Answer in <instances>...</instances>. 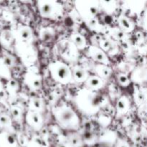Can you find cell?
Here are the masks:
<instances>
[{
	"mask_svg": "<svg viewBox=\"0 0 147 147\" xmlns=\"http://www.w3.org/2000/svg\"><path fill=\"white\" fill-rule=\"evenodd\" d=\"M74 102L78 110L86 116H94L107 106L101 94L86 88L78 92Z\"/></svg>",
	"mask_w": 147,
	"mask_h": 147,
	"instance_id": "6da1fadb",
	"label": "cell"
},
{
	"mask_svg": "<svg viewBox=\"0 0 147 147\" xmlns=\"http://www.w3.org/2000/svg\"><path fill=\"white\" fill-rule=\"evenodd\" d=\"M52 113L58 126L69 131H77L80 127V121L76 112L67 104H62L53 107Z\"/></svg>",
	"mask_w": 147,
	"mask_h": 147,
	"instance_id": "7a4b0ae2",
	"label": "cell"
},
{
	"mask_svg": "<svg viewBox=\"0 0 147 147\" xmlns=\"http://www.w3.org/2000/svg\"><path fill=\"white\" fill-rule=\"evenodd\" d=\"M48 70L52 78L60 84L67 85L73 80L71 68L67 63L59 60L52 62L49 64Z\"/></svg>",
	"mask_w": 147,
	"mask_h": 147,
	"instance_id": "3957f363",
	"label": "cell"
},
{
	"mask_svg": "<svg viewBox=\"0 0 147 147\" xmlns=\"http://www.w3.org/2000/svg\"><path fill=\"white\" fill-rule=\"evenodd\" d=\"M76 10L86 22L96 18L100 8V1L95 0H80L75 1Z\"/></svg>",
	"mask_w": 147,
	"mask_h": 147,
	"instance_id": "277c9868",
	"label": "cell"
},
{
	"mask_svg": "<svg viewBox=\"0 0 147 147\" xmlns=\"http://www.w3.org/2000/svg\"><path fill=\"white\" fill-rule=\"evenodd\" d=\"M37 4L39 12L44 18L55 20L63 16V6L58 1L53 0H40L37 1Z\"/></svg>",
	"mask_w": 147,
	"mask_h": 147,
	"instance_id": "5b68a950",
	"label": "cell"
},
{
	"mask_svg": "<svg viewBox=\"0 0 147 147\" xmlns=\"http://www.w3.org/2000/svg\"><path fill=\"white\" fill-rule=\"evenodd\" d=\"M14 50L23 64L28 67L33 66L37 58V53L32 44L14 42Z\"/></svg>",
	"mask_w": 147,
	"mask_h": 147,
	"instance_id": "8992f818",
	"label": "cell"
},
{
	"mask_svg": "<svg viewBox=\"0 0 147 147\" xmlns=\"http://www.w3.org/2000/svg\"><path fill=\"white\" fill-rule=\"evenodd\" d=\"M24 83L32 91L38 90L42 86V76L34 66L28 67L24 77Z\"/></svg>",
	"mask_w": 147,
	"mask_h": 147,
	"instance_id": "52a82bcc",
	"label": "cell"
},
{
	"mask_svg": "<svg viewBox=\"0 0 147 147\" xmlns=\"http://www.w3.org/2000/svg\"><path fill=\"white\" fill-rule=\"evenodd\" d=\"M14 35V42L32 44L33 42V32L31 27L27 25L19 24L15 30H11Z\"/></svg>",
	"mask_w": 147,
	"mask_h": 147,
	"instance_id": "ba28073f",
	"label": "cell"
},
{
	"mask_svg": "<svg viewBox=\"0 0 147 147\" xmlns=\"http://www.w3.org/2000/svg\"><path fill=\"white\" fill-rule=\"evenodd\" d=\"M60 53L61 57L69 63L76 62L79 55L78 50L70 40H65L60 43Z\"/></svg>",
	"mask_w": 147,
	"mask_h": 147,
	"instance_id": "9c48e42d",
	"label": "cell"
},
{
	"mask_svg": "<svg viewBox=\"0 0 147 147\" xmlns=\"http://www.w3.org/2000/svg\"><path fill=\"white\" fill-rule=\"evenodd\" d=\"M87 55L90 59L98 63L97 64H103L105 65H110L111 61L109 58V56L98 46H89L88 48Z\"/></svg>",
	"mask_w": 147,
	"mask_h": 147,
	"instance_id": "30bf717a",
	"label": "cell"
},
{
	"mask_svg": "<svg viewBox=\"0 0 147 147\" xmlns=\"http://www.w3.org/2000/svg\"><path fill=\"white\" fill-rule=\"evenodd\" d=\"M24 119L27 124L34 131H40V130L43 128L44 120L40 113L28 110Z\"/></svg>",
	"mask_w": 147,
	"mask_h": 147,
	"instance_id": "8fae6325",
	"label": "cell"
},
{
	"mask_svg": "<svg viewBox=\"0 0 147 147\" xmlns=\"http://www.w3.org/2000/svg\"><path fill=\"white\" fill-rule=\"evenodd\" d=\"M98 46L103 52H105L107 55H115L119 52V45L117 42L114 41L109 36H102Z\"/></svg>",
	"mask_w": 147,
	"mask_h": 147,
	"instance_id": "7c38bea8",
	"label": "cell"
},
{
	"mask_svg": "<svg viewBox=\"0 0 147 147\" xmlns=\"http://www.w3.org/2000/svg\"><path fill=\"white\" fill-rule=\"evenodd\" d=\"M0 147H19L15 133L7 131L0 132Z\"/></svg>",
	"mask_w": 147,
	"mask_h": 147,
	"instance_id": "4fadbf2b",
	"label": "cell"
},
{
	"mask_svg": "<svg viewBox=\"0 0 147 147\" xmlns=\"http://www.w3.org/2000/svg\"><path fill=\"white\" fill-rule=\"evenodd\" d=\"M105 84L104 80L96 75L89 76L87 80L84 82L85 88L93 91H98L103 88Z\"/></svg>",
	"mask_w": 147,
	"mask_h": 147,
	"instance_id": "5bb4252c",
	"label": "cell"
},
{
	"mask_svg": "<svg viewBox=\"0 0 147 147\" xmlns=\"http://www.w3.org/2000/svg\"><path fill=\"white\" fill-rule=\"evenodd\" d=\"M131 107V102L126 96H121L116 103V114L118 117L126 115L129 111Z\"/></svg>",
	"mask_w": 147,
	"mask_h": 147,
	"instance_id": "9a60e30c",
	"label": "cell"
},
{
	"mask_svg": "<svg viewBox=\"0 0 147 147\" xmlns=\"http://www.w3.org/2000/svg\"><path fill=\"white\" fill-rule=\"evenodd\" d=\"M117 22L118 24H119V28L126 34L131 32L134 30V22L125 14H120L118 17Z\"/></svg>",
	"mask_w": 147,
	"mask_h": 147,
	"instance_id": "2e32d148",
	"label": "cell"
},
{
	"mask_svg": "<svg viewBox=\"0 0 147 147\" xmlns=\"http://www.w3.org/2000/svg\"><path fill=\"white\" fill-rule=\"evenodd\" d=\"M73 80L78 83H84L89 76L87 70L80 65H75L71 68Z\"/></svg>",
	"mask_w": 147,
	"mask_h": 147,
	"instance_id": "e0dca14e",
	"label": "cell"
},
{
	"mask_svg": "<svg viewBox=\"0 0 147 147\" xmlns=\"http://www.w3.org/2000/svg\"><path fill=\"white\" fill-rule=\"evenodd\" d=\"M131 80L138 84L145 83L146 80V67L142 65L134 69L131 76Z\"/></svg>",
	"mask_w": 147,
	"mask_h": 147,
	"instance_id": "ac0fdd59",
	"label": "cell"
},
{
	"mask_svg": "<svg viewBox=\"0 0 147 147\" xmlns=\"http://www.w3.org/2000/svg\"><path fill=\"white\" fill-rule=\"evenodd\" d=\"M64 142L68 147H81L83 144L81 134L76 132H70L67 134Z\"/></svg>",
	"mask_w": 147,
	"mask_h": 147,
	"instance_id": "d6986e66",
	"label": "cell"
},
{
	"mask_svg": "<svg viewBox=\"0 0 147 147\" xmlns=\"http://www.w3.org/2000/svg\"><path fill=\"white\" fill-rule=\"evenodd\" d=\"M70 41L76 46L78 50H83L87 46V40L86 37L81 33L78 32L72 33L70 37Z\"/></svg>",
	"mask_w": 147,
	"mask_h": 147,
	"instance_id": "ffe728a7",
	"label": "cell"
},
{
	"mask_svg": "<svg viewBox=\"0 0 147 147\" xmlns=\"http://www.w3.org/2000/svg\"><path fill=\"white\" fill-rule=\"evenodd\" d=\"M93 71H94L96 76H98L99 78H102L103 80L107 79L111 76L112 70L111 67L109 65H105L103 64H96L93 67Z\"/></svg>",
	"mask_w": 147,
	"mask_h": 147,
	"instance_id": "44dd1931",
	"label": "cell"
},
{
	"mask_svg": "<svg viewBox=\"0 0 147 147\" xmlns=\"http://www.w3.org/2000/svg\"><path fill=\"white\" fill-rule=\"evenodd\" d=\"M19 90H20V86L17 80L13 78L8 80L6 85L5 91L6 93H8L12 101L15 100V99L17 98Z\"/></svg>",
	"mask_w": 147,
	"mask_h": 147,
	"instance_id": "7402d4cb",
	"label": "cell"
},
{
	"mask_svg": "<svg viewBox=\"0 0 147 147\" xmlns=\"http://www.w3.org/2000/svg\"><path fill=\"white\" fill-rule=\"evenodd\" d=\"M29 110L42 113L44 111V103L41 98L37 96H31L28 103Z\"/></svg>",
	"mask_w": 147,
	"mask_h": 147,
	"instance_id": "603a6c76",
	"label": "cell"
},
{
	"mask_svg": "<svg viewBox=\"0 0 147 147\" xmlns=\"http://www.w3.org/2000/svg\"><path fill=\"white\" fill-rule=\"evenodd\" d=\"M0 129H3L4 131L15 133L13 128V121L11 116L6 113H0Z\"/></svg>",
	"mask_w": 147,
	"mask_h": 147,
	"instance_id": "cb8c5ba5",
	"label": "cell"
},
{
	"mask_svg": "<svg viewBox=\"0 0 147 147\" xmlns=\"http://www.w3.org/2000/svg\"><path fill=\"white\" fill-rule=\"evenodd\" d=\"M14 42V38L11 30H4L0 34V43L4 47H11Z\"/></svg>",
	"mask_w": 147,
	"mask_h": 147,
	"instance_id": "d4e9b609",
	"label": "cell"
},
{
	"mask_svg": "<svg viewBox=\"0 0 147 147\" xmlns=\"http://www.w3.org/2000/svg\"><path fill=\"white\" fill-rule=\"evenodd\" d=\"M134 102L138 106L145 104L146 102V90L144 88H136L134 93Z\"/></svg>",
	"mask_w": 147,
	"mask_h": 147,
	"instance_id": "484cf974",
	"label": "cell"
},
{
	"mask_svg": "<svg viewBox=\"0 0 147 147\" xmlns=\"http://www.w3.org/2000/svg\"><path fill=\"white\" fill-rule=\"evenodd\" d=\"M10 112H11V118L12 121H14L17 123L22 121L24 111L21 106L18 104H12L10 107Z\"/></svg>",
	"mask_w": 147,
	"mask_h": 147,
	"instance_id": "4316f807",
	"label": "cell"
},
{
	"mask_svg": "<svg viewBox=\"0 0 147 147\" xmlns=\"http://www.w3.org/2000/svg\"><path fill=\"white\" fill-rule=\"evenodd\" d=\"M109 37L113 39L114 41H122L124 42L126 40L127 35L125 32H123L122 30H121L119 27H111L109 29L108 31Z\"/></svg>",
	"mask_w": 147,
	"mask_h": 147,
	"instance_id": "83f0119b",
	"label": "cell"
},
{
	"mask_svg": "<svg viewBox=\"0 0 147 147\" xmlns=\"http://www.w3.org/2000/svg\"><path fill=\"white\" fill-rule=\"evenodd\" d=\"M86 24L89 29L97 33H103L105 30L104 26L100 24V21L97 17L88 22H86Z\"/></svg>",
	"mask_w": 147,
	"mask_h": 147,
	"instance_id": "f1b7e54d",
	"label": "cell"
},
{
	"mask_svg": "<svg viewBox=\"0 0 147 147\" xmlns=\"http://www.w3.org/2000/svg\"><path fill=\"white\" fill-rule=\"evenodd\" d=\"M81 136L83 139V144L85 143L88 145L95 144L98 141L97 136L92 131H84Z\"/></svg>",
	"mask_w": 147,
	"mask_h": 147,
	"instance_id": "f546056e",
	"label": "cell"
},
{
	"mask_svg": "<svg viewBox=\"0 0 147 147\" xmlns=\"http://www.w3.org/2000/svg\"><path fill=\"white\" fill-rule=\"evenodd\" d=\"M55 35V31L53 28L50 27H45L40 29V37L42 41H50Z\"/></svg>",
	"mask_w": 147,
	"mask_h": 147,
	"instance_id": "4dcf8cb0",
	"label": "cell"
},
{
	"mask_svg": "<svg viewBox=\"0 0 147 147\" xmlns=\"http://www.w3.org/2000/svg\"><path fill=\"white\" fill-rule=\"evenodd\" d=\"M1 59L4 61V64L7 65L9 69L12 68L16 65V59L11 54L9 53L7 51L3 52V57Z\"/></svg>",
	"mask_w": 147,
	"mask_h": 147,
	"instance_id": "1f68e13d",
	"label": "cell"
},
{
	"mask_svg": "<svg viewBox=\"0 0 147 147\" xmlns=\"http://www.w3.org/2000/svg\"><path fill=\"white\" fill-rule=\"evenodd\" d=\"M100 7H103L106 14H111L116 10V1H100Z\"/></svg>",
	"mask_w": 147,
	"mask_h": 147,
	"instance_id": "d6a6232c",
	"label": "cell"
},
{
	"mask_svg": "<svg viewBox=\"0 0 147 147\" xmlns=\"http://www.w3.org/2000/svg\"><path fill=\"white\" fill-rule=\"evenodd\" d=\"M0 77L6 79L7 80H9L11 78L10 70L4 64L1 57L0 58Z\"/></svg>",
	"mask_w": 147,
	"mask_h": 147,
	"instance_id": "836d02e7",
	"label": "cell"
},
{
	"mask_svg": "<svg viewBox=\"0 0 147 147\" xmlns=\"http://www.w3.org/2000/svg\"><path fill=\"white\" fill-rule=\"evenodd\" d=\"M116 139H117L116 135L113 131H106L103 136H100V140L106 144H110L113 142L114 144Z\"/></svg>",
	"mask_w": 147,
	"mask_h": 147,
	"instance_id": "e575fe53",
	"label": "cell"
},
{
	"mask_svg": "<svg viewBox=\"0 0 147 147\" xmlns=\"http://www.w3.org/2000/svg\"><path fill=\"white\" fill-rule=\"evenodd\" d=\"M117 80L119 84L122 87L126 88L130 85L131 80L126 73H119L117 75Z\"/></svg>",
	"mask_w": 147,
	"mask_h": 147,
	"instance_id": "d590c367",
	"label": "cell"
},
{
	"mask_svg": "<svg viewBox=\"0 0 147 147\" xmlns=\"http://www.w3.org/2000/svg\"><path fill=\"white\" fill-rule=\"evenodd\" d=\"M16 139H17V143H18L19 146H22V147H26V146L28 144L29 141L27 139V136H26L24 134H23L22 132H19L17 133L15 135Z\"/></svg>",
	"mask_w": 147,
	"mask_h": 147,
	"instance_id": "8d00e7d4",
	"label": "cell"
},
{
	"mask_svg": "<svg viewBox=\"0 0 147 147\" xmlns=\"http://www.w3.org/2000/svg\"><path fill=\"white\" fill-rule=\"evenodd\" d=\"M26 147H42L40 139H38V137H36L35 139L34 138V139H31V140L29 141Z\"/></svg>",
	"mask_w": 147,
	"mask_h": 147,
	"instance_id": "74e56055",
	"label": "cell"
},
{
	"mask_svg": "<svg viewBox=\"0 0 147 147\" xmlns=\"http://www.w3.org/2000/svg\"><path fill=\"white\" fill-rule=\"evenodd\" d=\"M113 147H131L129 144L126 140L122 139H117L114 143Z\"/></svg>",
	"mask_w": 147,
	"mask_h": 147,
	"instance_id": "f35d334b",
	"label": "cell"
},
{
	"mask_svg": "<svg viewBox=\"0 0 147 147\" xmlns=\"http://www.w3.org/2000/svg\"><path fill=\"white\" fill-rule=\"evenodd\" d=\"M56 147H68L67 145L66 144L65 142L64 141H61L59 143H57V144L56 145Z\"/></svg>",
	"mask_w": 147,
	"mask_h": 147,
	"instance_id": "ab89813d",
	"label": "cell"
},
{
	"mask_svg": "<svg viewBox=\"0 0 147 147\" xmlns=\"http://www.w3.org/2000/svg\"><path fill=\"white\" fill-rule=\"evenodd\" d=\"M0 131H1V129H0Z\"/></svg>",
	"mask_w": 147,
	"mask_h": 147,
	"instance_id": "60d3db41",
	"label": "cell"
}]
</instances>
